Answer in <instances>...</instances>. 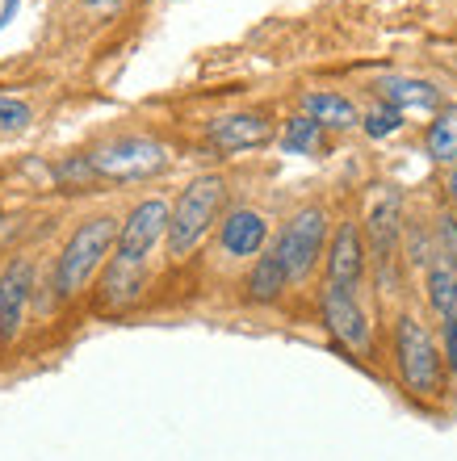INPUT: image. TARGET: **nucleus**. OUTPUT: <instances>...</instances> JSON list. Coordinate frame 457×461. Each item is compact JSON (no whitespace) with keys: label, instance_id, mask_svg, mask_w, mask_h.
Instances as JSON below:
<instances>
[{"label":"nucleus","instance_id":"obj_1","mask_svg":"<svg viewBox=\"0 0 457 461\" xmlns=\"http://www.w3.org/2000/svg\"><path fill=\"white\" fill-rule=\"evenodd\" d=\"M390 348H395V369L398 382L407 390L411 399H441L445 390V352L433 340V331L424 328L416 315L395 319V336H390Z\"/></svg>","mask_w":457,"mask_h":461},{"label":"nucleus","instance_id":"obj_2","mask_svg":"<svg viewBox=\"0 0 457 461\" xmlns=\"http://www.w3.org/2000/svg\"><path fill=\"white\" fill-rule=\"evenodd\" d=\"M118 230L122 222L109 214H93L72 230V240L63 243L59 260H55V294L59 298H76L93 281V273L105 265V256L118 248Z\"/></svg>","mask_w":457,"mask_h":461},{"label":"nucleus","instance_id":"obj_3","mask_svg":"<svg viewBox=\"0 0 457 461\" xmlns=\"http://www.w3.org/2000/svg\"><path fill=\"white\" fill-rule=\"evenodd\" d=\"M223 202H227V181L206 172L193 176L181 189L177 206H172V222H169V256H189L197 243L210 235L215 222H223Z\"/></svg>","mask_w":457,"mask_h":461},{"label":"nucleus","instance_id":"obj_4","mask_svg":"<svg viewBox=\"0 0 457 461\" xmlns=\"http://www.w3.org/2000/svg\"><path fill=\"white\" fill-rule=\"evenodd\" d=\"M88 164H93L96 176L105 181H118V185H131V181H147L164 172L169 164V147L147 139V134H122V139H105L88 151Z\"/></svg>","mask_w":457,"mask_h":461},{"label":"nucleus","instance_id":"obj_5","mask_svg":"<svg viewBox=\"0 0 457 461\" xmlns=\"http://www.w3.org/2000/svg\"><path fill=\"white\" fill-rule=\"evenodd\" d=\"M327 243H332V222H327L324 206H302L289 214V222L277 235L273 252L281 256L289 281H306L315 273V265L327 256Z\"/></svg>","mask_w":457,"mask_h":461},{"label":"nucleus","instance_id":"obj_6","mask_svg":"<svg viewBox=\"0 0 457 461\" xmlns=\"http://www.w3.org/2000/svg\"><path fill=\"white\" fill-rule=\"evenodd\" d=\"M319 319H324L327 336L340 344V348L365 357L373 344V323L365 315V306L357 303V290H344V285H332L327 281L319 290Z\"/></svg>","mask_w":457,"mask_h":461},{"label":"nucleus","instance_id":"obj_7","mask_svg":"<svg viewBox=\"0 0 457 461\" xmlns=\"http://www.w3.org/2000/svg\"><path fill=\"white\" fill-rule=\"evenodd\" d=\"M169 222H172L169 202H160V197L139 202V206L122 219L114 256H118V260H131V265H143L147 256H151V248H156L160 240H169Z\"/></svg>","mask_w":457,"mask_h":461},{"label":"nucleus","instance_id":"obj_8","mask_svg":"<svg viewBox=\"0 0 457 461\" xmlns=\"http://www.w3.org/2000/svg\"><path fill=\"white\" fill-rule=\"evenodd\" d=\"M365 260H370V248H365V230L357 222H340L332 230V243H327L324 268L332 285H344V290H357L365 277Z\"/></svg>","mask_w":457,"mask_h":461},{"label":"nucleus","instance_id":"obj_9","mask_svg":"<svg viewBox=\"0 0 457 461\" xmlns=\"http://www.w3.org/2000/svg\"><path fill=\"white\" fill-rule=\"evenodd\" d=\"M403 197L398 194H382L365 214V240H370V252L378 260V268H390L398 256V243H403Z\"/></svg>","mask_w":457,"mask_h":461},{"label":"nucleus","instance_id":"obj_10","mask_svg":"<svg viewBox=\"0 0 457 461\" xmlns=\"http://www.w3.org/2000/svg\"><path fill=\"white\" fill-rule=\"evenodd\" d=\"M34 294V265L30 260H9L0 273V340H17L25 323V306Z\"/></svg>","mask_w":457,"mask_h":461},{"label":"nucleus","instance_id":"obj_11","mask_svg":"<svg viewBox=\"0 0 457 461\" xmlns=\"http://www.w3.org/2000/svg\"><path fill=\"white\" fill-rule=\"evenodd\" d=\"M265 243H269V222L260 210L240 206V210H231V214H223V222H218V248L227 256L248 260V256L265 252Z\"/></svg>","mask_w":457,"mask_h":461},{"label":"nucleus","instance_id":"obj_12","mask_svg":"<svg viewBox=\"0 0 457 461\" xmlns=\"http://www.w3.org/2000/svg\"><path fill=\"white\" fill-rule=\"evenodd\" d=\"M206 139L218 151H252V147H265L273 139V122L265 113H223L206 126Z\"/></svg>","mask_w":457,"mask_h":461},{"label":"nucleus","instance_id":"obj_13","mask_svg":"<svg viewBox=\"0 0 457 461\" xmlns=\"http://www.w3.org/2000/svg\"><path fill=\"white\" fill-rule=\"evenodd\" d=\"M373 88H378L382 105H390V110H398V113L441 110V88L428 85V80H416V76H382Z\"/></svg>","mask_w":457,"mask_h":461},{"label":"nucleus","instance_id":"obj_14","mask_svg":"<svg viewBox=\"0 0 457 461\" xmlns=\"http://www.w3.org/2000/svg\"><path fill=\"white\" fill-rule=\"evenodd\" d=\"M289 285H294V281H289L281 256L265 252V256H256L252 268H248V277H243V298L252 306H273V303H281V294H286Z\"/></svg>","mask_w":457,"mask_h":461},{"label":"nucleus","instance_id":"obj_15","mask_svg":"<svg viewBox=\"0 0 457 461\" xmlns=\"http://www.w3.org/2000/svg\"><path fill=\"white\" fill-rule=\"evenodd\" d=\"M302 113L315 118L324 131H352V126H361L357 105L349 97H340V93H302Z\"/></svg>","mask_w":457,"mask_h":461},{"label":"nucleus","instance_id":"obj_16","mask_svg":"<svg viewBox=\"0 0 457 461\" xmlns=\"http://www.w3.org/2000/svg\"><path fill=\"white\" fill-rule=\"evenodd\" d=\"M424 298L433 306V315L445 323V319H457V268L445 265V260H433L424 268Z\"/></svg>","mask_w":457,"mask_h":461},{"label":"nucleus","instance_id":"obj_17","mask_svg":"<svg viewBox=\"0 0 457 461\" xmlns=\"http://www.w3.org/2000/svg\"><path fill=\"white\" fill-rule=\"evenodd\" d=\"M143 265H131V260H109L105 265V285H101V303L105 306H131L139 294H143Z\"/></svg>","mask_w":457,"mask_h":461},{"label":"nucleus","instance_id":"obj_18","mask_svg":"<svg viewBox=\"0 0 457 461\" xmlns=\"http://www.w3.org/2000/svg\"><path fill=\"white\" fill-rule=\"evenodd\" d=\"M424 147H428V156L449 164H457V105H441L436 118L428 122V134H424Z\"/></svg>","mask_w":457,"mask_h":461},{"label":"nucleus","instance_id":"obj_19","mask_svg":"<svg viewBox=\"0 0 457 461\" xmlns=\"http://www.w3.org/2000/svg\"><path fill=\"white\" fill-rule=\"evenodd\" d=\"M319 147H324V126L306 118V113H298V118H289L281 126V151H289V156H315Z\"/></svg>","mask_w":457,"mask_h":461},{"label":"nucleus","instance_id":"obj_20","mask_svg":"<svg viewBox=\"0 0 457 461\" xmlns=\"http://www.w3.org/2000/svg\"><path fill=\"white\" fill-rule=\"evenodd\" d=\"M30 122H34V110H30V101L0 93V134H17V131H25Z\"/></svg>","mask_w":457,"mask_h":461},{"label":"nucleus","instance_id":"obj_21","mask_svg":"<svg viewBox=\"0 0 457 461\" xmlns=\"http://www.w3.org/2000/svg\"><path fill=\"white\" fill-rule=\"evenodd\" d=\"M361 131L370 139H390L395 131H403V113L390 110V105H373L370 113H361Z\"/></svg>","mask_w":457,"mask_h":461},{"label":"nucleus","instance_id":"obj_22","mask_svg":"<svg viewBox=\"0 0 457 461\" xmlns=\"http://www.w3.org/2000/svg\"><path fill=\"white\" fill-rule=\"evenodd\" d=\"M433 248H436V260L457 268V219L453 214H441L433 227Z\"/></svg>","mask_w":457,"mask_h":461},{"label":"nucleus","instance_id":"obj_23","mask_svg":"<svg viewBox=\"0 0 457 461\" xmlns=\"http://www.w3.org/2000/svg\"><path fill=\"white\" fill-rule=\"evenodd\" d=\"M441 352H445V369L457 377V319L441 323Z\"/></svg>","mask_w":457,"mask_h":461},{"label":"nucleus","instance_id":"obj_24","mask_svg":"<svg viewBox=\"0 0 457 461\" xmlns=\"http://www.w3.org/2000/svg\"><path fill=\"white\" fill-rule=\"evenodd\" d=\"M449 197L457 202V164H453V172H449Z\"/></svg>","mask_w":457,"mask_h":461}]
</instances>
